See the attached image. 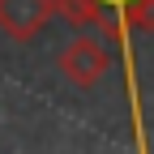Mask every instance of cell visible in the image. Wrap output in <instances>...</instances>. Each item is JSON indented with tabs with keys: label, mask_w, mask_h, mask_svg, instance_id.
I'll return each instance as SVG.
<instances>
[{
	"label": "cell",
	"mask_w": 154,
	"mask_h": 154,
	"mask_svg": "<svg viewBox=\"0 0 154 154\" xmlns=\"http://www.w3.org/2000/svg\"><path fill=\"white\" fill-rule=\"evenodd\" d=\"M56 13L73 30L94 26L107 43L124 56V90H128V111L133 124H141L137 107V73H133V34H154V0H56Z\"/></svg>",
	"instance_id": "1"
},
{
	"label": "cell",
	"mask_w": 154,
	"mask_h": 154,
	"mask_svg": "<svg viewBox=\"0 0 154 154\" xmlns=\"http://www.w3.org/2000/svg\"><path fill=\"white\" fill-rule=\"evenodd\" d=\"M56 69H60V77H64L69 86H77V90H94V86L107 77V69H111V47H107V38L77 34L73 43L60 47Z\"/></svg>",
	"instance_id": "2"
},
{
	"label": "cell",
	"mask_w": 154,
	"mask_h": 154,
	"mask_svg": "<svg viewBox=\"0 0 154 154\" xmlns=\"http://www.w3.org/2000/svg\"><path fill=\"white\" fill-rule=\"evenodd\" d=\"M56 17V0H0V34L13 43H30Z\"/></svg>",
	"instance_id": "3"
}]
</instances>
